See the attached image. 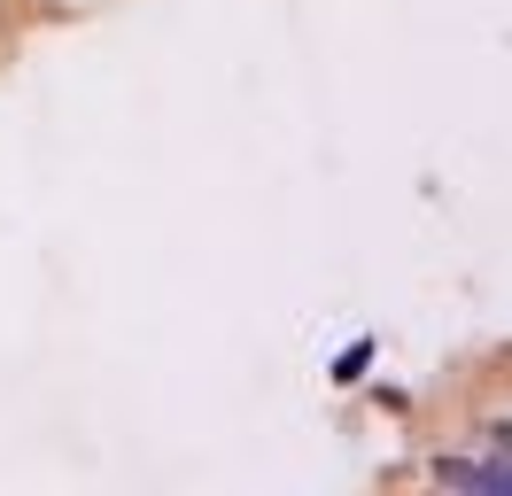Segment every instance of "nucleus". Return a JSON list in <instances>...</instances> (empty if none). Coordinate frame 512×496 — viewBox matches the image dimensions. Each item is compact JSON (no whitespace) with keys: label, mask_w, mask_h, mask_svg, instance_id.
<instances>
[{"label":"nucleus","mask_w":512,"mask_h":496,"mask_svg":"<svg viewBox=\"0 0 512 496\" xmlns=\"http://www.w3.org/2000/svg\"><path fill=\"white\" fill-rule=\"evenodd\" d=\"M450 489H512V465H489V458H450L443 465Z\"/></svg>","instance_id":"1"},{"label":"nucleus","mask_w":512,"mask_h":496,"mask_svg":"<svg viewBox=\"0 0 512 496\" xmlns=\"http://www.w3.org/2000/svg\"><path fill=\"white\" fill-rule=\"evenodd\" d=\"M365 365H373V341H350V349L334 357V380H365Z\"/></svg>","instance_id":"2"}]
</instances>
